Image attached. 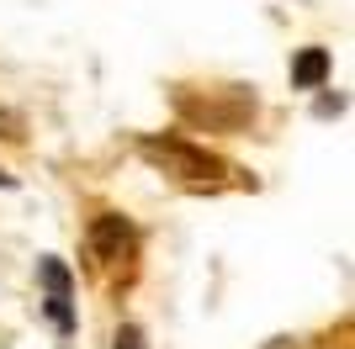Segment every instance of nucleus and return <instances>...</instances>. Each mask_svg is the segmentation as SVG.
<instances>
[{
	"label": "nucleus",
	"mask_w": 355,
	"mask_h": 349,
	"mask_svg": "<svg viewBox=\"0 0 355 349\" xmlns=\"http://www.w3.org/2000/svg\"><path fill=\"white\" fill-rule=\"evenodd\" d=\"M144 159L164 164L170 174H186V180H207V174L223 170L212 154H202V148H191V143H180V138H144Z\"/></svg>",
	"instance_id": "obj_1"
},
{
	"label": "nucleus",
	"mask_w": 355,
	"mask_h": 349,
	"mask_svg": "<svg viewBox=\"0 0 355 349\" xmlns=\"http://www.w3.org/2000/svg\"><path fill=\"white\" fill-rule=\"evenodd\" d=\"M90 249H96V260H122L128 249H133V228L122 217H96V228H90Z\"/></svg>",
	"instance_id": "obj_2"
},
{
	"label": "nucleus",
	"mask_w": 355,
	"mask_h": 349,
	"mask_svg": "<svg viewBox=\"0 0 355 349\" xmlns=\"http://www.w3.org/2000/svg\"><path fill=\"white\" fill-rule=\"evenodd\" d=\"M324 80H329V53L324 48H302L297 64H292V85L297 90H318Z\"/></svg>",
	"instance_id": "obj_3"
},
{
	"label": "nucleus",
	"mask_w": 355,
	"mask_h": 349,
	"mask_svg": "<svg viewBox=\"0 0 355 349\" xmlns=\"http://www.w3.org/2000/svg\"><path fill=\"white\" fill-rule=\"evenodd\" d=\"M37 276H43V286H48V302H69V270H64L59 260H43Z\"/></svg>",
	"instance_id": "obj_4"
},
{
	"label": "nucleus",
	"mask_w": 355,
	"mask_h": 349,
	"mask_svg": "<svg viewBox=\"0 0 355 349\" xmlns=\"http://www.w3.org/2000/svg\"><path fill=\"white\" fill-rule=\"evenodd\" d=\"M112 349H148V344H144V334H138V328H117Z\"/></svg>",
	"instance_id": "obj_5"
},
{
	"label": "nucleus",
	"mask_w": 355,
	"mask_h": 349,
	"mask_svg": "<svg viewBox=\"0 0 355 349\" xmlns=\"http://www.w3.org/2000/svg\"><path fill=\"white\" fill-rule=\"evenodd\" d=\"M0 186H11V174H0Z\"/></svg>",
	"instance_id": "obj_6"
},
{
	"label": "nucleus",
	"mask_w": 355,
	"mask_h": 349,
	"mask_svg": "<svg viewBox=\"0 0 355 349\" xmlns=\"http://www.w3.org/2000/svg\"><path fill=\"white\" fill-rule=\"evenodd\" d=\"M270 349H286V344H270Z\"/></svg>",
	"instance_id": "obj_7"
}]
</instances>
